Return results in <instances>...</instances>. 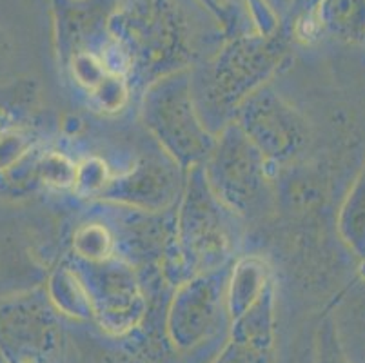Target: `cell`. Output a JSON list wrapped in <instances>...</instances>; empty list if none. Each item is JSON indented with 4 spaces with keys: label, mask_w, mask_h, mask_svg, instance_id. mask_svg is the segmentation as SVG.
<instances>
[{
    "label": "cell",
    "mask_w": 365,
    "mask_h": 363,
    "mask_svg": "<svg viewBox=\"0 0 365 363\" xmlns=\"http://www.w3.org/2000/svg\"><path fill=\"white\" fill-rule=\"evenodd\" d=\"M108 33L125 62L164 69L200 55L220 28L205 0H115Z\"/></svg>",
    "instance_id": "cell-1"
},
{
    "label": "cell",
    "mask_w": 365,
    "mask_h": 363,
    "mask_svg": "<svg viewBox=\"0 0 365 363\" xmlns=\"http://www.w3.org/2000/svg\"><path fill=\"white\" fill-rule=\"evenodd\" d=\"M205 2H207L209 8L213 9V11H218L224 15V13H227L233 9V6L237 4L238 0H205ZM244 2L245 4H249V0H244Z\"/></svg>",
    "instance_id": "cell-7"
},
{
    "label": "cell",
    "mask_w": 365,
    "mask_h": 363,
    "mask_svg": "<svg viewBox=\"0 0 365 363\" xmlns=\"http://www.w3.org/2000/svg\"><path fill=\"white\" fill-rule=\"evenodd\" d=\"M302 24L345 44L365 46V0H317Z\"/></svg>",
    "instance_id": "cell-2"
},
{
    "label": "cell",
    "mask_w": 365,
    "mask_h": 363,
    "mask_svg": "<svg viewBox=\"0 0 365 363\" xmlns=\"http://www.w3.org/2000/svg\"><path fill=\"white\" fill-rule=\"evenodd\" d=\"M267 13H284L293 4V0H258Z\"/></svg>",
    "instance_id": "cell-6"
},
{
    "label": "cell",
    "mask_w": 365,
    "mask_h": 363,
    "mask_svg": "<svg viewBox=\"0 0 365 363\" xmlns=\"http://www.w3.org/2000/svg\"><path fill=\"white\" fill-rule=\"evenodd\" d=\"M347 213V238L354 251L365 252V169L358 178L354 191L349 198V204L345 208Z\"/></svg>",
    "instance_id": "cell-3"
},
{
    "label": "cell",
    "mask_w": 365,
    "mask_h": 363,
    "mask_svg": "<svg viewBox=\"0 0 365 363\" xmlns=\"http://www.w3.org/2000/svg\"><path fill=\"white\" fill-rule=\"evenodd\" d=\"M317 363H353L341 349L340 342L333 332L325 336L324 342H320V351H318Z\"/></svg>",
    "instance_id": "cell-4"
},
{
    "label": "cell",
    "mask_w": 365,
    "mask_h": 363,
    "mask_svg": "<svg viewBox=\"0 0 365 363\" xmlns=\"http://www.w3.org/2000/svg\"><path fill=\"white\" fill-rule=\"evenodd\" d=\"M361 363H365V349H364V356H361Z\"/></svg>",
    "instance_id": "cell-8"
},
{
    "label": "cell",
    "mask_w": 365,
    "mask_h": 363,
    "mask_svg": "<svg viewBox=\"0 0 365 363\" xmlns=\"http://www.w3.org/2000/svg\"><path fill=\"white\" fill-rule=\"evenodd\" d=\"M11 39L6 35V31L0 29V71L6 68V64H8L9 56H11Z\"/></svg>",
    "instance_id": "cell-5"
}]
</instances>
